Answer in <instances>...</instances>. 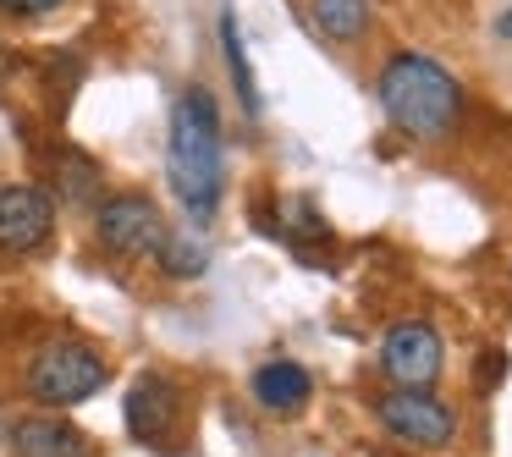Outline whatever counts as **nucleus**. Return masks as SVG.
<instances>
[{"label": "nucleus", "instance_id": "nucleus-1", "mask_svg": "<svg viewBox=\"0 0 512 457\" xmlns=\"http://www.w3.org/2000/svg\"><path fill=\"white\" fill-rule=\"evenodd\" d=\"M166 171H171V193L182 199V210L193 221H210L221 204V182H226V133H221V105L210 89H182L171 105V144H166Z\"/></svg>", "mask_w": 512, "mask_h": 457}, {"label": "nucleus", "instance_id": "nucleus-2", "mask_svg": "<svg viewBox=\"0 0 512 457\" xmlns=\"http://www.w3.org/2000/svg\"><path fill=\"white\" fill-rule=\"evenodd\" d=\"M380 111L391 116V127L419 144H435V138H452L457 122H463V83L441 67L435 56H419V50H402L380 67Z\"/></svg>", "mask_w": 512, "mask_h": 457}, {"label": "nucleus", "instance_id": "nucleus-3", "mask_svg": "<svg viewBox=\"0 0 512 457\" xmlns=\"http://www.w3.org/2000/svg\"><path fill=\"white\" fill-rule=\"evenodd\" d=\"M105 380H111V364L89 342H50L23 369V386L39 408H78L94 391H105Z\"/></svg>", "mask_w": 512, "mask_h": 457}, {"label": "nucleus", "instance_id": "nucleus-4", "mask_svg": "<svg viewBox=\"0 0 512 457\" xmlns=\"http://www.w3.org/2000/svg\"><path fill=\"white\" fill-rule=\"evenodd\" d=\"M94 237L116 259H155L160 243L171 237V226L149 193H111L94 210Z\"/></svg>", "mask_w": 512, "mask_h": 457}, {"label": "nucleus", "instance_id": "nucleus-5", "mask_svg": "<svg viewBox=\"0 0 512 457\" xmlns=\"http://www.w3.org/2000/svg\"><path fill=\"white\" fill-rule=\"evenodd\" d=\"M375 413L402 446H419V452H441V446L457 441L452 402H441L430 386H397L391 397L375 402Z\"/></svg>", "mask_w": 512, "mask_h": 457}, {"label": "nucleus", "instance_id": "nucleus-6", "mask_svg": "<svg viewBox=\"0 0 512 457\" xmlns=\"http://www.w3.org/2000/svg\"><path fill=\"white\" fill-rule=\"evenodd\" d=\"M56 232V199L34 182H0V254H34Z\"/></svg>", "mask_w": 512, "mask_h": 457}, {"label": "nucleus", "instance_id": "nucleus-7", "mask_svg": "<svg viewBox=\"0 0 512 457\" xmlns=\"http://www.w3.org/2000/svg\"><path fill=\"white\" fill-rule=\"evenodd\" d=\"M441 364H446V342H441L435 325L402 320L380 336V369H386L397 386H435Z\"/></svg>", "mask_w": 512, "mask_h": 457}, {"label": "nucleus", "instance_id": "nucleus-8", "mask_svg": "<svg viewBox=\"0 0 512 457\" xmlns=\"http://www.w3.org/2000/svg\"><path fill=\"white\" fill-rule=\"evenodd\" d=\"M122 419H127V435L144 446H166L171 441V424H177V386L166 375H138L127 386V402H122Z\"/></svg>", "mask_w": 512, "mask_h": 457}, {"label": "nucleus", "instance_id": "nucleus-9", "mask_svg": "<svg viewBox=\"0 0 512 457\" xmlns=\"http://www.w3.org/2000/svg\"><path fill=\"white\" fill-rule=\"evenodd\" d=\"M12 457H94V441L61 413H28L6 430Z\"/></svg>", "mask_w": 512, "mask_h": 457}, {"label": "nucleus", "instance_id": "nucleus-10", "mask_svg": "<svg viewBox=\"0 0 512 457\" xmlns=\"http://www.w3.org/2000/svg\"><path fill=\"white\" fill-rule=\"evenodd\" d=\"M248 391H254V402L265 413H298L303 402L314 397V380H309V369L303 364H287V358H276V364H259L254 369V380H248Z\"/></svg>", "mask_w": 512, "mask_h": 457}, {"label": "nucleus", "instance_id": "nucleus-11", "mask_svg": "<svg viewBox=\"0 0 512 457\" xmlns=\"http://www.w3.org/2000/svg\"><path fill=\"white\" fill-rule=\"evenodd\" d=\"M309 17L331 45H353L369 28V0H309Z\"/></svg>", "mask_w": 512, "mask_h": 457}, {"label": "nucleus", "instance_id": "nucleus-12", "mask_svg": "<svg viewBox=\"0 0 512 457\" xmlns=\"http://www.w3.org/2000/svg\"><path fill=\"white\" fill-rule=\"evenodd\" d=\"M50 177H56V193L72 204L94 199L100 193V160H89L83 149H56V160H50Z\"/></svg>", "mask_w": 512, "mask_h": 457}, {"label": "nucleus", "instance_id": "nucleus-13", "mask_svg": "<svg viewBox=\"0 0 512 457\" xmlns=\"http://www.w3.org/2000/svg\"><path fill=\"white\" fill-rule=\"evenodd\" d=\"M160 270L166 276H177V281H193V276H204V265H210V254H204V243H193V237H182V232H171L166 243H160Z\"/></svg>", "mask_w": 512, "mask_h": 457}, {"label": "nucleus", "instance_id": "nucleus-14", "mask_svg": "<svg viewBox=\"0 0 512 457\" xmlns=\"http://www.w3.org/2000/svg\"><path fill=\"white\" fill-rule=\"evenodd\" d=\"M221 45H226V61H232V78H237V94H243V111L259 116V89H254V72H248V56H243V39H237V17L232 12L221 17Z\"/></svg>", "mask_w": 512, "mask_h": 457}, {"label": "nucleus", "instance_id": "nucleus-15", "mask_svg": "<svg viewBox=\"0 0 512 457\" xmlns=\"http://www.w3.org/2000/svg\"><path fill=\"white\" fill-rule=\"evenodd\" d=\"M61 0H0V12L6 17H23V23H34V17H50Z\"/></svg>", "mask_w": 512, "mask_h": 457}, {"label": "nucleus", "instance_id": "nucleus-16", "mask_svg": "<svg viewBox=\"0 0 512 457\" xmlns=\"http://www.w3.org/2000/svg\"><path fill=\"white\" fill-rule=\"evenodd\" d=\"M501 375H507V353H501V347H490L485 364H479V386H496Z\"/></svg>", "mask_w": 512, "mask_h": 457}, {"label": "nucleus", "instance_id": "nucleus-17", "mask_svg": "<svg viewBox=\"0 0 512 457\" xmlns=\"http://www.w3.org/2000/svg\"><path fill=\"white\" fill-rule=\"evenodd\" d=\"M496 34H501V39H512V12H501V23H496Z\"/></svg>", "mask_w": 512, "mask_h": 457}]
</instances>
